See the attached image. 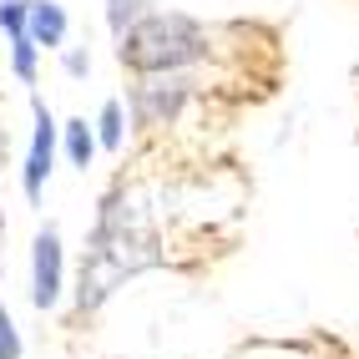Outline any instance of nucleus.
Instances as JSON below:
<instances>
[{
    "label": "nucleus",
    "instance_id": "1",
    "mask_svg": "<svg viewBox=\"0 0 359 359\" xmlns=\"http://www.w3.org/2000/svg\"><path fill=\"white\" fill-rule=\"evenodd\" d=\"M162 263H167V248H162L157 212L142 203V193L127 177H116L97 198V218H91V233L81 243V263L66 294L71 319H97L132 278L162 269Z\"/></svg>",
    "mask_w": 359,
    "mask_h": 359
},
{
    "label": "nucleus",
    "instance_id": "2",
    "mask_svg": "<svg viewBox=\"0 0 359 359\" xmlns=\"http://www.w3.org/2000/svg\"><path fill=\"white\" fill-rule=\"evenodd\" d=\"M127 76H162V71H203L218 61V31L193 11L152 6L137 26L111 41Z\"/></svg>",
    "mask_w": 359,
    "mask_h": 359
},
{
    "label": "nucleus",
    "instance_id": "3",
    "mask_svg": "<svg viewBox=\"0 0 359 359\" xmlns=\"http://www.w3.org/2000/svg\"><path fill=\"white\" fill-rule=\"evenodd\" d=\"M198 97H203L198 71H162V76H132L122 102L132 116V132H167L182 122Z\"/></svg>",
    "mask_w": 359,
    "mask_h": 359
},
{
    "label": "nucleus",
    "instance_id": "4",
    "mask_svg": "<svg viewBox=\"0 0 359 359\" xmlns=\"http://www.w3.org/2000/svg\"><path fill=\"white\" fill-rule=\"evenodd\" d=\"M66 294H71L66 233L56 223H41L31 233V253H26V299H31L36 314H61Z\"/></svg>",
    "mask_w": 359,
    "mask_h": 359
},
{
    "label": "nucleus",
    "instance_id": "5",
    "mask_svg": "<svg viewBox=\"0 0 359 359\" xmlns=\"http://www.w3.org/2000/svg\"><path fill=\"white\" fill-rule=\"evenodd\" d=\"M26 107H31V137H26V152H20V198H26V208H41L51 172L61 162V122L41 91H31Z\"/></svg>",
    "mask_w": 359,
    "mask_h": 359
},
{
    "label": "nucleus",
    "instance_id": "6",
    "mask_svg": "<svg viewBox=\"0 0 359 359\" xmlns=\"http://www.w3.org/2000/svg\"><path fill=\"white\" fill-rule=\"evenodd\" d=\"M26 31L41 46V56L61 51V46L71 41V11L61 6V0H26Z\"/></svg>",
    "mask_w": 359,
    "mask_h": 359
},
{
    "label": "nucleus",
    "instance_id": "7",
    "mask_svg": "<svg viewBox=\"0 0 359 359\" xmlns=\"http://www.w3.org/2000/svg\"><path fill=\"white\" fill-rule=\"evenodd\" d=\"M91 127H97V147L102 157H122L127 142H132V116H127V102L122 97H107L91 116Z\"/></svg>",
    "mask_w": 359,
    "mask_h": 359
},
{
    "label": "nucleus",
    "instance_id": "8",
    "mask_svg": "<svg viewBox=\"0 0 359 359\" xmlns=\"http://www.w3.org/2000/svg\"><path fill=\"white\" fill-rule=\"evenodd\" d=\"M97 157H102V147H97L91 116H66V122H61V162L76 167V172H91Z\"/></svg>",
    "mask_w": 359,
    "mask_h": 359
},
{
    "label": "nucleus",
    "instance_id": "9",
    "mask_svg": "<svg viewBox=\"0 0 359 359\" xmlns=\"http://www.w3.org/2000/svg\"><path fill=\"white\" fill-rule=\"evenodd\" d=\"M6 71H11L15 86L36 91V81H41V46L31 36H11L6 41Z\"/></svg>",
    "mask_w": 359,
    "mask_h": 359
},
{
    "label": "nucleus",
    "instance_id": "10",
    "mask_svg": "<svg viewBox=\"0 0 359 359\" xmlns=\"http://www.w3.org/2000/svg\"><path fill=\"white\" fill-rule=\"evenodd\" d=\"M147 11H152V0H102V26L111 41H122Z\"/></svg>",
    "mask_w": 359,
    "mask_h": 359
},
{
    "label": "nucleus",
    "instance_id": "11",
    "mask_svg": "<svg viewBox=\"0 0 359 359\" xmlns=\"http://www.w3.org/2000/svg\"><path fill=\"white\" fill-rule=\"evenodd\" d=\"M0 359H26V334H20L6 299H0Z\"/></svg>",
    "mask_w": 359,
    "mask_h": 359
},
{
    "label": "nucleus",
    "instance_id": "12",
    "mask_svg": "<svg viewBox=\"0 0 359 359\" xmlns=\"http://www.w3.org/2000/svg\"><path fill=\"white\" fill-rule=\"evenodd\" d=\"M61 76L66 81H86L91 76V66H97V61H91V46H61Z\"/></svg>",
    "mask_w": 359,
    "mask_h": 359
},
{
    "label": "nucleus",
    "instance_id": "13",
    "mask_svg": "<svg viewBox=\"0 0 359 359\" xmlns=\"http://www.w3.org/2000/svg\"><path fill=\"white\" fill-rule=\"evenodd\" d=\"M0 36H31L26 31V0H0Z\"/></svg>",
    "mask_w": 359,
    "mask_h": 359
},
{
    "label": "nucleus",
    "instance_id": "14",
    "mask_svg": "<svg viewBox=\"0 0 359 359\" xmlns=\"http://www.w3.org/2000/svg\"><path fill=\"white\" fill-rule=\"evenodd\" d=\"M0 238H6V203H0Z\"/></svg>",
    "mask_w": 359,
    "mask_h": 359
}]
</instances>
